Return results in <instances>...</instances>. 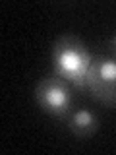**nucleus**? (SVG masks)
<instances>
[{"mask_svg":"<svg viewBox=\"0 0 116 155\" xmlns=\"http://www.w3.org/2000/svg\"><path fill=\"white\" fill-rule=\"evenodd\" d=\"M93 56L83 41L74 35H62L54 41L50 51L52 74L66 80L76 91H85V80Z\"/></svg>","mask_w":116,"mask_h":155,"instance_id":"f257e3e1","label":"nucleus"},{"mask_svg":"<svg viewBox=\"0 0 116 155\" xmlns=\"http://www.w3.org/2000/svg\"><path fill=\"white\" fill-rule=\"evenodd\" d=\"M74 93L76 89L66 80L58 78L56 74H50L37 84L35 101L43 113L58 120H66V116L74 110Z\"/></svg>","mask_w":116,"mask_h":155,"instance_id":"f03ea898","label":"nucleus"},{"mask_svg":"<svg viewBox=\"0 0 116 155\" xmlns=\"http://www.w3.org/2000/svg\"><path fill=\"white\" fill-rule=\"evenodd\" d=\"M85 93L103 105H116V56L95 54L85 80Z\"/></svg>","mask_w":116,"mask_h":155,"instance_id":"7ed1b4c3","label":"nucleus"},{"mask_svg":"<svg viewBox=\"0 0 116 155\" xmlns=\"http://www.w3.org/2000/svg\"><path fill=\"white\" fill-rule=\"evenodd\" d=\"M64 122L76 138H89L99 128V118L89 109H74L66 116Z\"/></svg>","mask_w":116,"mask_h":155,"instance_id":"20e7f679","label":"nucleus"},{"mask_svg":"<svg viewBox=\"0 0 116 155\" xmlns=\"http://www.w3.org/2000/svg\"><path fill=\"white\" fill-rule=\"evenodd\" d=\"M110 48H112V52H114V56H116V33H114V37L110 39Z\"/></svg>","mask_w":116,"mask_h":155,"instance_id":"39448f33","label":"nucleus"}]
</instances>
